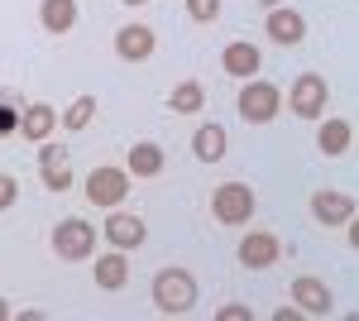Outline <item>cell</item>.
<instances>
[{
	"mask_svg": "<svg viewBox=\"0 0 359 321\" xmlns=\"http://www.w3.org/2000/svg\"><path fill=\"white\" fill-rule=\"evenodd\" d=\"M264 5H283V0H264Z\"/></svg>",
	"mask_w": 359,
	"mask_h": 321,
	"instance_id": "obj_28",
	"label": "cell"
},
{
	"mask_svg": "<svg viewBox=\"0 0 359 321\" xmlns=\"http://www.w3.org/2000/svg\"><path fill=\"white\" fill-rule=\"evenodd\" d=\"M264 34L283 44V48H297L306 39V20L292 10V5H269V20H264Z\"/></svg>",
	"mask_w": 359,
	"mask_h": 321,
	"instance_id": "obj_9",
	"label": "cell"
},
{
	"mask_svg": "<svg viewBox=\"0 0 359 321\" xmlns=\"http://www.w3.org/2000/svg\"><path fill=\"white\" fill-rule=\"evenodd\" d=\"M187 15L196 25H216L221 20V0H187Z\"/></svg>",
	"mask_w": 359,
	"mask_h": 321,
	"instance_id": "obj_23",
	"label": "cell"
},
{
	"mask_svg": "<svg viewBox=\"0 0 359 321\" xmlns=\"http://www.w3.org/2000/svg\"><path fill=\"white\" fill-rule=\"evenodd\" d=\"M235 110H240V120H249V125H269L278 110H283V91L264 77H245L240 96H235Z\"/></svg>",
	"mask_w": 359,
	"mask_h": 321,
	"instance_id": "obj_2",
	"label": "cell"
},
{
	"mask_svg": "<svg viewBox=\"0 0 359 321\" xmlns=\"http://www.w3.org/2000/svg\"><path fill=\"white\" fill-rule=\"evenodd\" d=\"M125 5H149V0H125Z\"/></svg>",
	"mask_w": 359,
	"mask_h": 321,
	"instance_id": "obj_27",
	"label": "cell"
},
{
	"mask_svg": "<svg viewBox=\"0 0 359 321\" xmlns=\"http://www.w3.org/2000/svg\"><path fill=\"white\" fill-rule=\"evenodd\" d=\"M163 163H168L163 149L144 139V144H135V149L125 154V173H130V178H158V173H163Z\"/></svg>",
	"mask_w": 359,
	"mask_h": 321,
	"instance_id": "obj_19",
	"label": "cell"
},
{
	"mask_svg": "<svg viewBox=\"0 0 359 321\" xmlns=\"http://www.w3.org/2000/svg\"><path fill=\"white\" fill-rule=\"evenodd\" d=\"M101 230H106V240H111L115 249H139V244L149 240V225H144L139 216H130V211H115Z\"/></svg>",
	"mask_w": 359,
	"mask_h": 321,
	"instance_id": "obj_14",
	"label": "cell"
},
{
	"mask_svg": "<svg viewBox=\"0 0 359 321\" xmlns=\"http://www.w3.org/2000/svg\"><path fill=\"white\" fill-rule=\"evenodd\" d=\"M278 254H283V244H278V235H269V230L240 235V249H235V259H240L245 268H273Z\"/></svg>",
	"mask_w": 359,
	"mask_h": 321,
	"instance_id": "obj_11",
	"label": "cell"
},
{
	"mask_svg": "<svg viewBox=\"0 0 359 321\" xmlns=\"http://www.w3.org/2000/svg\"><path fill=\"white\" fill-rule=\"evenodd\" d=\"M77 15H82L77 0H43V5H39V25H43V34H57V39L77 29Z\"/></svg>",
	"mask_w": 359,
	"mask_h": 321,
	"instance_id": "obj_17",
	"label": "cell"
},
{
	"mask_svg": "<svg viewBox=\"0 0 359 321\" xmlns=\"http://www.w3.org/2000/svg\"><path fill=\"white\" fill-rule=\"evenodd\" d=\"M5 317H10V307H5V297H0V321H5Z\"/></svg>",
	"mask_w": 359,
	"mask_h": 321,
	"instance_id": "obj_26",
	"label": "cell"
},
{
	"mask_svg": "<svg viewBox=\"0 0 359 321\" xmlns=\"http://www.w3.org/2000/svg\"><path fill=\"white\" fill-rule=\"evenodd\" d=\"M125 283H130V259H125V249L101 254V264H96V288H101V293H120Z\"/></svg>",
	"mask_w": 359,
	"mask_h": 321,
	"instance_id": "obj_18",
	"label": "cell"
},
{
	"mask_svg": "<svg viewBox=\"0 0 359 321\" xmlns=\"http://www.w3.org/2000/svg\"><path fill=\"white\" fill-rule=\"evenodd\" d=\"M326 101H331V86H326L321 72H302V77L292 81V91H287V106H292L297 120H321Z\"/></svg>",
	"mask_w": 359,
	"mask_h": 321,
	"instance_id": "obj_6",
	"label": "cell"
},
{
	"mask_svg": "<svg viewBox=\"0 0 359 321\" xmlns=\"http://www.w3.org/2000/svg\"><path fill=\"white\" fill-rule=\"evenodd\" d=\"M311 216H316V225H326V230H345V225L355 221V197L340 192V188L311 192Z\"/></svg>",
	"mask_w": 359,
	"mask_h": 321,
	"instance_id": "obj_7",
	"label": "cell"
},
{
	"mask_svg": "<svg viewBox=\"0 0 359 321\" xmlns=\"http://www.w3.org/2000/svg\"><path fill=\"white\" fill-rule=\"evenodd\" d=\"M211 216L221 225H245L254 221V188L249 183H221L211 192Z\"/></svg>",
	"mask_w": 359,
	"mask_h": 321,
	"instance_id": "obj_5",
	"label": "cell"
},
{
	"mask_svg": "<svg viewBox=\"0 0 359 321\" xmlns=\"http://www.w3.org/2000/svg\"><path fill=\"white\" fill-rule=\"evenodd\" d=\"M221 67L230 72V77H254L259 67H264V53L249 44V39H235V44H225V53H221Z\"/></svg>",
	"mask_w": 359,
	"mask_h": 321,
	"instance_id": "obj_16",
	"label": "cell"
},
{
	"mask_svg": "<svg viewBox=\"0 0 359 321\" xmlns=\"http://www.w3.org/2000/svg\"><path fill=\"white\" fill-rule=\"evenodd\" d=\"M350 144H355V125H350L345 115H331V120H321V125H316V149H321L326 159L350 154Z\"/></svg>",
	"mask_w": 359,
	"mask_h": 321,
	"instance_id": "obj_13",
	"label": "cell"
},
{
	"mask_svg": "<svg viewBox=\"0 0 359 321\" xmlns=\"http://www.w3.org/2000/svg\"><path fill=\"white\" fill-rule=\"evenodd\" d=\"M53 254L77 264V259H91L96 254V225H86L82 216H67L53 225Z\"/></svg>",
	"mask_w": 359,
	"mask_h": 321,
	"instance_id": "obj_3",
	"label": "cell"
},
{
	"mask_svg": "<svg viewBox=\"0 0 359 321\" xmlns=\"http://www.w3.org/2000/svg\"><path fill=\"white\" fill-rule=\"evenodd\" d=\"M15 202H20V183H15L10 173H0V211H10Z\"/></svg>",
	"mask_w": 359,
	"mask_h": 321,
	"instance_id": "obj_24",
	"label": "cell"
},
{
	"mask_svg": "<svg viewBox=\"0 0 359 321\" xmlns=\"http://www.w3.org/2000/svg\"><path fill=\"white\" fill-rule=\"evenodd\" d=\"M158 48V34L149 25H120L115 29V58L120 63H144V58H154Z\"/></svg>",
	"mask_w": 359,
	"mask_h": 321,
	"instance_id": "obj_10",
	"label": "cell"
},
{
	"mask_svg": "<svg viewBox=\"0 0 359 321\" xmlns=\"http://www.w3.org/2000/svg\"><path fill=\"white\" fill-rule=\"evenodd\" d=\"M292 302H297V312H302V317H331V312H335V293L316 278V273L292 278Z\"/></svg>",
	"mask_w": 359,
	"mask_h": 321,
	"instance_id": "obj_8",
	"label": "cell"
},
{
	"mask_svg": "<svg viewBox=\"0 0 359 321\" xmlns=\"http://www.w3.org/2000/svg\"><path fill=\"white\" fill-rule=\"evenodd\" d=\"M125 197H130V173H125V168L106 163V168H91V173H86V202H91V207L115 211Z\"/></svg>",
	"mask_w": 359,
	"mask_h": 321,
	"instance_id": "obj_4",
	"label": "cell"
},
{
	"mask_svg": "<svg viewBox=\"0 0 359 321\" xmlns=\"http://www.w3.org/2000/svg\"><path fill=\"white\" fill-rule=\"evenodd\" d=\"M15 130L25 134L29 144H43V139L57 130V110L48 106V101H34V106L20 110V125H15Z\"/></svg>",
	"mask_w": 359,
	"mask_h": 321,
	"instance_id": "obj_15",
	"label": "cell"
},
{
	"mask_svg": "<svg viewBox=\"0 0 359 321\" xmlns=\"http://www.w3.org/2000/svg\"><path fill=\"white\" fill-rule=\"evenodd\" d=\"M39 178H43V188H48V192H67V188H72L67 149H57V144L43 139V149H39Z\"/></svg>",
	"mask_w": 359,
	"mask_h": 321,
	"instance_id": "obj_12",
	"label": "cell"
},
{
	"mask_svg": "<svg viewBox=\"0 0 359 321\" xmlns=\"http://www.w3.org/2000/svg\"><path fill=\"white\" fill-rule=\"evenodd\" d=\"M91 115H96V96H91V91H82V96L62 110L57 120H62V130H86V125H91Z\"/></svg>",
	"mask_w": 359,
	"mask_h": 321,
	"instance_id": "obj_22",
	"label": "cell"
},
{
	"mask_svg": "<svg viewBox=\"0 0 359 321\" xmlns=\"http://www.w3.org/2000/svg\"><path fill=\"white\" fill-rule=\"evenodd\" d=\"M225 144H230V139H225L221 125H196V134H192V154H196L201 163H221V159H225Z\"/></svg>",
	"mask_w": 359,
	"mask_h": 321,
	"instance_id": "obj_20",
	"label": "cell"
},
{
	"mask_svg": "<svg viewBox=\"0 0 359 321\" xmlns=\"http://www.w3.org/2000/svg\"><path fill=\"white\" fill-rule=\"evenodd\" d=\"M168 106L177 110V115H196V110L206 106V86H201V81H177V86H172V96H168Z\"/></svg>",
	"mask_w": 359,
	"mask_h": 321,
	"instance_id": "obj_21",
	"label": "cell"
},
{
	"mask_svg": "<svg viewBox=\"0 0 359 321\" xmlns=\"http://www.w3.org/2000/svg\"><path fill=\"white\" fill-rule=\"evenodd\" d=\"M216 317H221V321H249L254 312H249V307H240V302H230V307H221Z\"/></svg>",
	"mask_w": 359,
	"mask_h": 321,
	"instance_id": "obj_25",
	"label": "cell"
},
{
	"mask_svg": "<svg viewBox=\"0 0 359 321\" xmlns=\"http://www.w3.org/2000/svg\"><path fill=\"white\" fill-rule=\"evenodd\" d=\"M149 297H154V307L163 312V317H187L196 307V278L187 273V268L168 264L154 273V288H149Z\"/></svg>",
	"mask_w": 359,
	"mask_h": 321,
	"instance_id": "obj_1",
	"label": "cell"
}]
</instances>
